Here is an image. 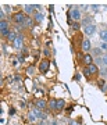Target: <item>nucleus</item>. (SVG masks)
<instances>
[{
	"label": "nucleus",
	"mask_w": 107,
	"mask_h": 125,
	"mask_svg": "<svg viewBox=\"0 0 107 125\" xmlns=\"http://www.w3.org/2000/svg\"><path fill=\"white\" fill-rule=\"evenodd\" d=\"M82 72H84L85 76H90L92 74H96V72H97V67H96L95 64H90L88 67H85L84 70H82Z\"/></svg>",
	"instance_id": "nucleus-1"
},
{
	"label": "nucleus",
	"mask_w": 107,
	"mask_h": 125,
	"mask_svg": "<svg viewBox=\"0 0 107 125\" xmlns=\"http://www.w3.org/2000/svg\"><path fill=\"white\" fill-rule=\"evenodd\" d=\"M25 20H27V17H25L24 13H17L14 15V22L18 24V25H24L25 24Z\"/></svg>",
	"instance_id": "nucleus-2"
},
{
	"label": "nucleus",
	"mask_w": 107,
	"mask_h": 125,
	"mask_svg": "<svg viewBox=\"0 0 107 125\" xmlns=\"http://www.w3.org/2000/svg\"><path fill=\"white\" fill-rule=\"evenodd\" d=\"M0 33H1V36H9V33H10L9 24L6 21H0Z\"/></svg>",
	"instance_id": "nucleus-3"
},
{
	"label": "nucleus",
	"mask_w": 107,
	"mask_h": 125,
	"mask_svg": "<svg viewBox=\"0 0 107 125\" xmlns=\"http://www.w3.org/2000/svg\"><path fill=\"white\" fill-rule=\"evenodd\" d=\"M84 32H85L86 36H92L95 32H96V25H95V24H90V25H88V27H85Z\"/></svg>",
	"instance_id": "nucleus-4"
},
{
	"label": "nucleus",
	"mask_w": 107,
	"mask_h": 125,
	"mask_svg": "<svg viewBox=\"0 0 107 125\" xmlns=\"http://www.w3.org/2000/svg\"><path fill=\"white\" fill-rule=\"evenodd\" d=\"M70 15L72 17V20H75L76 22L81 20V17H82V14H81V10L79 9H72L71 11H70Z\"/></svg>",
	"instance_id": "nucleus-5"
},
{
	"label": "nucleus",
	"mask_w": 107,
	"mask_h": 125,
	"mask_svg": "<svg viewBox=\"0 0 107 125\" xmlns=\"http://www.w3.org/2000/svg\"><path fill=\"white\" fill-rule=\"evenodd\" d=\"M49 67H50V61L49 60H43V61L40 62V65H39V71L42 72V74H46L47 70H49Z\"/></svg>",
	"instance_id": "nucleus-6"
},
{
	"label": "nucleus",
	"mask_w": 107,
	"mask_h": 125,
	"mask_svg": "<svg viewBox=\"0 0 107 125\" xmlns=\"http://www.w3.org/2000/svg\"><path fill=\"white\" fill-rule=\"evenodd\" d=\"M81 46H82V50H84V52H86V53L92 49V45H90L89 39H84V40H82V43H81Z\"/></svg>",
	"instance_id": "nucleus-7"
},
{
	"label": "nucleus",
	"mask_w": 107,
	"mask_h": 125,
	"mask_svg": "<svg viewBox=\"0 0 107 125\" xmlns=\"http://www.w3.org/2000/svg\"><path fill=\"white\" fill-rule=\"evenodd\" d=\"M13 46L15 49H21L22 47V35H18V38L13 42Z\"/></svg>",
	"instance_id": "nucleus-8"
},
{
	"label": "nucleus",
	"mask_w": 107,
	"mask_h": 125,
	"mask_svg": "<svg viewBox=\"0 0 107 125\" xmlns=\"http://www.w3.org/2000/svg\"><path fill=\"white\" fill-rule=\"evenodd\" d=\"M33 113H35V115H36V118H38V120H46L45 113L42 111L40 108H35V110H33Z\"/></svg>",
	"instance_id": "nucleus-9"
},
{
	"label": "nucleus",
	"mask_w": 107,
	"mask_h": 125,
	"mask_svg": "<svg viewBox=\"0 0 107 125\" xmlns=\"http://www.w3.org/2000/svg\"><path fill=\"white\" fill-rule=\"evenodd\" d=\"M35 106H36V108L45 110V108L47 107V103H46L45 100H36V102H35Z\"/></svg>",
	"instance_id": "nucleus-10"
},
{
	"label": "nucleus",
	"mask_w": 107,
	"mask_h": 125,
	"mask_svg": "<svg viewBox=\"0 0 107 125\" xmlns=\"http://www.w3.org/2000/svg\"><path fill=\"white\" fill-rule=\"evenodd\" d=\"M84 62L86 64V67L90 65V64H93V58H92V56H90V54H85L84 56Z\"/></svg>",
	"instance_id": "nucleus-11"
},
{
	"label": "nucleus",
	"mask_w": 107,
	"mask_h": 125,
	"mask_svg": "<svg viewBox=\"0 0 107 125\" xmlns=\"http://www.w3.org/2000/svg\"><path fill=\"white\" fill-rule=\"evenodd\" d=\"M64 106H65L64 100H56V110H63Z\"/></svg>",
	"instance_id": "nucleus-12"
},
{
	"label": "nucleus",
	"mask_w": 107,
	"mask_h": 125,
	"mask_svg": "<svg viewBox=\"0 0 107 125\" xmlns=\"http://www.w3.org/2000/svg\"><path fill=\"white\" fill-rule=\"evenodd\" d=\"M90 24H93V18L92 17H86L85 20H82V25H85V27H88Z\"/></svg>",
	"instance_id": "nucleus-13"
},
{
	"label": "nucleus",
	"mask_w": 107,
	"mask_h": 125,
	"mask_svg": "<svg viewBox=\"0 0 107 125\" xmlns=\"http://www.w3.org/2000/svg\"><path fill=\"white\" fill-rule=\"evenodd\" d=\"M24 10H25V13H27V14H32V11H33V10H36V9H35V6L27 4L25 7H24Z\"/></svg>",
	"instance_id": "nucleus-14"
},
{
	"label": "nucleus",
	"mask_w": 107,
	"mask_h": 125,
	"mask_svg": "<svg viewBox=\"0 0 107 125\" xmlns=\"http://www.w3.org/2000/svg\"><path fill=\"white\" fill-rule=\"evenodd\" d=\"M33 20H32V18H29V17H27V20H25V24H24V27H33Z\"/></svg>",
	"instance_id": "nucleus-15"
},
{
	"label": "nucleus",
	"mask_w": 107,
	"mask_h": 125,
	"mask_svg": "<svg viewBox=\"0 0 107 125\" xmlns=\"http://www.w3.org/2000/svg\"><path fill=\"white\" fill-rule=\"evenodd\" d=\"M100 38H102V40L104 43H107V29H103V31L100 32Z\"/></svg>",
	"instance_id": "nucleus-16"
},
{
	"label": "nucleus",
	"mask_w": 107,
	"mask_h": 125,
	"mask_svg": "<svg viewBox=\"0 0 107 125\" xmlns=\"http://www.w3.org/2000/svg\"><path fill=\"white\" fill-rule=\"evenodd\" d=\"M35 21L42 22V21H43V14H42V13H36L35 14Z\"/></svg>",
	"instance_id": "nucleus-17"
},
{
	"label": "nucleus",
	"mask_w": 107,
	"mask_h": 125,
	"mask_svg": "<svg viewBox=\"0 0 107 125\" xmlns=\"http://www.w3.org/2000/svg\"><path fill=\"white\" fill-rule=\"evenodd\" d=\"M17 38H18V35H15L14 32H10L9 36H7V39H9V40H13V42H14L15 39H17Z\"/></svg>",
	"instance_id": "nucleus-18"
},
{
	"label": "nucleus",
	"mask_w": 107,
	"mask_h": 125,
	"mask_svg": "<svg viewBox=\"0 0 107 125\" xmlns=\"http://www.w3.org/2000/svg\"><path fill=\"white\" fill-rule=\"evenodd\" d=\"M49 106L53 108V110H56V100H54V99H52V100L49 102Z\"/></svg>",
	"instance_id": "nucleus-19"
},
{
	"label": "nucleus",
	"mask_w": 107,
	"mask_h": 125,
	"mask_svg": "<svg viewBox=\"0 0 107 125\" xmlns=\"http://www.w3.org/2000/svg\"><path fill=\"white\" fill-rule=\"evenodd\" d=\"M27 72H28V74H29V75H32V74L35 72V67H33V65H31V67H28Z\"/></svg>",
	"instance_id": "nucleus-20"
},
{
	"label": "nucleus",
	"mask_w": 107,
	"mask_h": 125,
	"mask_svg": "<svg viewBox=\"0 0 107 125\" xmlns=\"http://www.w3.org/2000/svg\"><path fill=\"white\" fill-rule=\"evenodd\" d=\"M28 118H29V121H35V120H36L35 113H33V111H32V113H29V115H28Z\"/></svg>",
	"instance_id": "nucleus-21"
},
{
	"label": "nucleus",
	"mask_w": 107,
	"mask_h": 125,
	"mask_svg": "<svg viewBox=\"0 0 107 125\" xmlns=\"http://www.w3.org/2000/svg\"><path fill=\"white\" fill-rule=\"evenodd\" d=\"M102 64L104 65V67H107V54H104L102 57Z\"/></svg>",
	"instance_id": "nucleus-22"
},
{
	"label": "nucleus",
	"mask_w": 107,
	"mask_h": 125,
	"mask_svg": "<svg viewBox=\"0 0 107 125\" xmlns=\"http://www.w3.org/2000/svg\"><path fill=\"white\" fill-rule=\"evenodd\" d=\"M99 86H100V89H103V88L106 86V82H104V79H99Z\"/></svg>",
	"instance_id": "nucleus-23"
},
{
	"label": "nucleus",
	"mask_w": 107,
	"mask_h": 125,
	"mask_svg": "<svg viewBox=\"0 0 107 125\" xmlns=\"http://www.w3.org/2000/svg\"><path fill=\"white\" fill-rule=\"evenodd\" d=\"M72 28H74L75 31H78V29H79V28H81V25H79V24H78V22H74V24H72Z\"/></svg>",
	"instance_id": "nucleus-24"
},
{
	"label": "nucleus",
	"mask_w": 107,
	"mask_h": 125,
	"mask_svg": "<svg viewBox=\"0 0 107 125\" xmlns=\"http://www.w3.org/2000/svg\"><path fill=\"white\" fill-rule=\"evenodd\" d=\"M90 10H92V11H97V10H99V6H96V4L90 6Z\"/></svg>",
	"instance_id": "nucleus-25"
},
{
	"label": "nucleus",
	"mask_w": 107,
	"mask_h": 125,
	"mask_svg": "<svg viewBox=\"0 0 107 125\" xmlns=\"http://www.w3.org/2000/svg\"><path fill=\"white\" fill-rule=\"evenodd\" d=\"M100 49H102V50H107V43H104V42H103L102 45H100Z\"/></svg>",
	"instance_id": "nucleus-26"
},
{
	"label": "nucleus",
	"mask_w": 107,
	"mask_h": 125,
	"mask_svg": "<svg viewBox=\"0 0 107 125\" xmlns=\"http://www.w3.org/2000/svg\"><path fill=\"white\" fill-rule=\"evenodd\" d=\"M4 11H3V10H1V11H0V18H1V21H4Z\"/></svg>",
	"instance_id": "nucleus-27"
},
{
	"label": "nucleus",
	"mask_w": 107,
	"mask_h": 125,
	"mask_svg": "<svg viewBox=\"0 0 107 125\" xmlns=\"http://www.w3.org/2000/svg\"><path fill=\"white\" fill-rule=\"evenodd\" d=\"M43 53H45L46 57H49V56H50V50L49 49H45V52H43Z\"/></svg>",
	"instance_id": "nucleus-28"
},
{
	"label": "nucleus",
	"mask_w": 107,
	"mask_h": 125,
	"mask_svg": "<svg viewBox=\"0 0 107 125\" xmlns=\"http://www.w3.org/2000/svg\"><path fill=\"white\" fill-rule=\"evenodd\" d=\"M102 75L103 76H107V68H103V70H102Z\"/></svg>",
	"instance_id": "nucleus-29"
},
{
	"label": "nucleus",
	"mask_w": 107,
	"mask_h": 125,
	"mask_svg": "<svg viewBox=\"0 0 107 125\" xmlns=\"http://www.w3.org/2000/svg\"><path fill=\"white\" fill-rule=\"evenodd\" d=\"M18 58H20V62H24V61H25V56H24V54H22V56H20Z\"/></svg>",
	"instance_id": "nucleus-30"
},
{
	"label": "nucleus",
	"mask_w": 107,
	"mask_h": 125,
	"mask_svg": "<svg viewBox=\"0 0 107 125\" xmlns=\"http://www.w3.org/2000/svg\"><path fill=\"white\" fill-rule=\"evenodd\" d=\"M9 113H10V115H14V114H15V110H14V108L11 107V108H10V111H9Z\"/></svg>",
	"instance_id": "nucleus-31"
},
{
	"label": "nucleus",
	"mask_w": 107,
	"mask_h": 125,
	"mask_svg": "<svg viewBox=\"0 0 107 125\" xmlns=\"http://www.w3.org/2000/svg\"><path fill=\"white\" fill-rule=\"evenodd\" d=\"M18 62H20V60H13V65H18Z\"/></svg>",
	"instance_id": "nucleus-32"
},
{
	"label": "nucleus",
	"mask_w": 107,
	"mask_h": 125,
	"mask_svg": "<svg viewBox=\"0 0 107 125\" xmlns=\"http://www.w3.org/2000/svg\"><path fill=\"white\" fill-rule=\"evenodd\" d=\"M70 125H79V124H78L76 121H71V124H70Z\"/></svg>",
	"instance_id": "nucleus-33"
},
{
	"label": "nucleus",
	"mask_w": 107,
	"mask_h": 125,
	"mask_svg": "<svg viewBox=\"0 0 107 125\" xmlns=\"http://www.w3.org/2000/svg\"><path fill=\"white\" fill-rule=\"evenodd\" d=\"M81 79V75L78 74V75H75V81H79Z\"/></svg>",
	"instance_id": "nucleus-34"
},
{
	"label": "nucleus",
	"mask_w": 107,
	"mask_h": 125,
	"mask_svg": "<svg viewBox=\"0 0 107 125\" xmlns=\"http://www.w3.org/2000/svg\"><path fill=\"white\" fill-rule=\"evenodd\" d=\"M22 53L24 54H28V49H22Z\"/></svg>",
	"instance_id": "nucleus-35"
},
{
	"label": "nucleus",
	"mask_w": 107,
	"mask_h": 125,
	"mask_svg": "<svg viewBox=\"0 0 107 125\" xmlns=\"http://www.w3.org/2000/svg\"><path fill=\"white\" fill-rule=\"evenodd\" d=\"M52 125H57V122H56V121H53V124H52Z\"/></svg>",
	"instance_id": "nucleus-36"
}]
</instances>
